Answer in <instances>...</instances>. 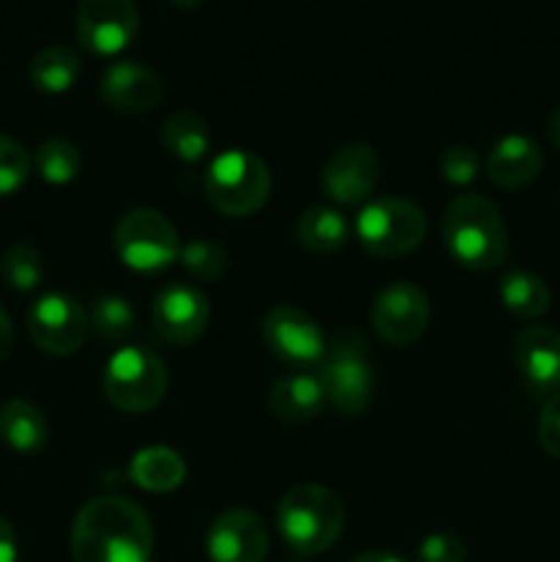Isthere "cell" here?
Wrapping results in <instances>:
<instances>
[{
	"mask_svg": "<svg viewBox=\"0 0 560 562\" xmlns=\"http://www.w3.org/2000/svg\"><path fill=\"white\" fill-rule=\"evenodd\" d=\"M77 42L93 55H119L141 31L135 0H80L75 16Z\"/></svg>",
	"mask_w": 560,
	"mask_h": 562,
	"instance_id": "cell-9",
	"label": "cell"
},
{
	"mask_svg": "<svg viewBox=\"0 0 560 562\" xmlns=\"http://www.w3.org/2000/svg\"><path fill=\"white\" fill-rule=\"evenodd\" d=\"M316 376L327 401L340 415H362L373 398V368L366 338L355 329L340 333L333 344H327Z\"/></svg>",
	"mask_w": 560,
	"mask_h": 562,
	"instance_id": "cell-5",
	"label": "cell"
},
{
	"mask_svg": "<svg viewBox=\"0 0 560 562\" xmlns=\"http://www.w3.org/2000/svg\"><path fill=\"white\" fill-rule=\"evenodd\" d=\"M547 135H549V140H552V146L560 151V108H555V113L549 115Z\"/></svg>",
	"mask_w": 560,
	"mask_h": 562,
	"instance_id": "cell-37",
	"label": "cell"
},
{
	"mask_svg": "<svg viewBox=\"0 0 560 562\" xmlns=\"http://www.w3.org/2000/svg\"><path fill=\"white\" fill-rule=\"evenodd\" d=\"M357 239L371 256L401 258L417 250L426 239L428 220L417 203L406 198H377L357 214Z\"/></svg>",
	"mask_w": 560,
	"mask_h": 562,
	"instance_id": "cell-6",
	"label": "cell"
},
{
	"mask_svg": "<svg viewBox=\"0 0 560 562\" xmlns=\"http://www.w3.org/2000/svg\"><path fill=\"white\" fill-rule=\"evenodd\" d=\"M11 349H14V327H11L9 313L0 307V360H5Z\"/></svg>",
	"mask_w": 560,
	"mask_h": 562,
	"instance_id": "cell-35",
	"label": "cell"
},
{
	"mask_svg": "<svg viewBox=\"0 0 560 562\" xmlns=\"http://www.w3.org/2000/svg\"><path fill=\"white\" fill-rule=\"evenodd\" d=\"M163 146L181 162H201L212 148L206 121L192 110H176L163 124Z\"/></svg>",
	"mask_w": 560,
	"mask_h": 562,
	"instance_id": "cell-22",
	"label": "cell"
},
{
	"mask_svg": "<svg viewBox=\"0 0 560 562\" xmlns=\"http://www.w3.org/2000/svg\"><path fill=\"white\" fill-rule=\"evenodd\" d=\"M152 324L159 340L170 346L195 344L209 324V300L198 289L173 283L157 294L152 305Z\"/></svg>",
	"mask_w": 560,
	"mask_h": 562,
	"instance_id": "cell-14",
	"label": "cell"
},
{
	"mask_svg": "<svg viewBox=\"0 0 560 562\" xmlns=\"http://www.w3.org/2000/svg\"><path fill=\"white\" fill-rule=\"evenodd\" d=\"M91 327L108 344H119L135 329L137 313L135 305L124 296H99L91 307Z\"/></svg>",
	"mask_w": 560,
	"mask_h": 562,
	"instance_id": "cell-27",
	"label": "cell"
},
{
	"mask_svg": "<svg viewBox=\"0 0 560 562\" xmlns=\"http://www.w3.org/2000/svg\"><path fill=\"white\" fill-rule=\"evenodd\" d=\"M538 442L552 459H560V390L544 404L538 417Z\"/></svg>",
	"mask_w": 560,
	"mask_h": 562,
	"instance_id": "cell-33",
	"label": "cell"
},
{
	"mask_svg": "<svg viewBox=\"0 0 560 562\" xmlns=\"http://www.w3.org/2000/svg\"><path fill=\"white\" fill-rule=\"evenodd\" d=\"M104 398L126 415L154 409L168 390V368L154 351L141 346L119 349L104 366Z\"/></svg>",
	"mask_w": 560,
	"mask_h": 562,
	"instance_id": "cell-7",
	"label": "cell"
},
{
	"mask_svg": "<svg viewBox=\"0 0 560 562\" xmlns=\"http://www.w3.org/2000/svg\"><path fill=\"white\" fill-rule=\"evenodd\" d=\"M439 170L453 187H467L481 173V157L470 146H450L439 157Z\"/></svg>",
	"mask_w": 560,
	"mask_h": 562,
	"instance_id": "cell-31",
	"label": "cell"
},
{
	"mask_svg": "<svg viewBox=\"0 0 560 562\" xmlns=\"http://www.w3.org/2000/svg\"><path fill=\"white\" fill-rule=\"evenodd\" d=\"M163 93L159 75L141 60H115L99 77V97L119 113H148L163 102Z\"/></svg>",
	"mask_w": 560,
	"mask_h": 562,
	"instance_id": "cell-16",
	"label": "cell"
},
{
	"mask_svg": "<svg viewBox=\"0 0 560 562\" xmlns=\"http://www.w3.org/2000/svg\"><path fill=\"white\" fill-rule=\"evenodd\" d=\"M322 382L316 373H289L278 379L269 393V409L283 423H307L324 409Z\"/></svg>",
	"mask_w": 560,
	"mask_h": 562,
	"instance_id": "cell-19",
	"label": "cell"
},
{
	"mask_svg": "<svg viewBox=\"0 0 560 562\" xmlns=\"http://www.w3.org/2000/svg\"><path fill=\"white\" fill-rule=\"evenodd\" d=\"M27 333L33 344L49 357H69L88 335V316L80 302L69 294H44L27 311Z\"/></svg>",
	"mask_w": 560,
	"mask_h": 562,
	"instance_id": "cell-10",
	"label": "cell"
},
{
	"mask_svg": "<svg viewBox=\"0 0 560 562\" xmlns=\"http://www.w3.org/2000/svg\"><path fill=\"white\" fill-rule=\"evenodd\" d=\"M379 181V157L366 143H346L329 154L322 170V190L338 206H362Z\"/></svg>",
	"mask_w": 560,
	"mask_h": 562,
	"instance_id": "cell-13",
	"label": "cell"
},
{
	"mask_svg": "<svg viewBox=\"0 0 560 562\" xmlns=\"http://www.w3.org/2000/svg\"><path fill=\"white\" fill-rule=\"evenodd\" d=\"M351 562H406V560L393 552H366V554H357Z\"/></svg>",
	"mask_w": 560,
	"mask_h": 562,
	"instance_id": "cell-36",
	"label": "cell"
},
{
	"mask_svg": "<svg viewBox=\"0 0 560 562\" xmlns=\"http://www.w3.org/2000/svg\"><path fill=\"white\" fill-rule=\"evenodd\" d=\"M467 549L464 543L448 532H437V536L423 538L417 547V562H464Z\"/></svg>",
	"mask_w": 560,
	"mask_h": 562,
	"instance_id": "cell-32",
	"label": "cell"
},
{
	"mask_svg": "<svg viewBox=\"0 0 560 562\" xmlns=\"http://www.w3.org/2000/svg\"><path fill=\"white\" fill-rule=\"evenodd\" d=\"M181 267L187 269V274H192L201 283H214L225 274L228 269V256H225L223 247L217 241L209 239H192L187 245H181L179 250Z\"/></svg>",
	"mask_w": 560,
	"mask_h": 562,
	"instance_id": "cell-28",
	"label": "cell"
},
{
	"mask_svg": "<svg viewBox=\"0 0 560 562\" xmlns=\"http://www.w3.org/2000/svg\"><path fill=\"white\" fill-rule=\"evenodd\" d=\"M33 162H36L38 176L47 184H69L80 176L82 154L75 143L64 140V137H49L36 148Z\"/></svg>",
	"mask_w": 560,
	"mask_h": 562,
	"instance_id": "cell-26",
	"label": "cell"
},
{
	"mask_svg": "<svg viewBox=\"0 0 560 562\" xmlns=\"http://www.w3.org/2000/svg\"><path fill=\"white\" fill-rule=\"evenodd\" d=\"M346 510L338 494L318 483L289 488L278 505V530L300 554H322L340 538Z\"/></svg>",
	"mask_w": 560,
	"mask_h": 562,
	"instance_id": "cell-3",
	"label": "cell"
},
{
	"mask_svg": "<svg viewBox=\"0 0 560 562\" xmlns=\"http://www.w3.org/2000/svg\"><path fill=\"white\" fill-rule=\"evenodd\" d=\"M113 247L135 272H159L179 258V234L165 214L154 209H132L113 231Z\"/></svg>",
	"mask_w": 560,
	"mask_h": 562,
	"instance_id": "cell-8",
	"label": "cell"
},
{
	"mask_svg": "<svg viewBox=\"0 0 560 562\" xmlns=\"http://www.w3.org/2000/svg\"><path fill=\"white\" fill-rule=\"evenodd\" d=\"M31 176V157L25 148L11 137L0 135V198L22 190Z\"/></svg>",
	"mask_w": 560,
	"mask_h": 562,
	"instance_id": "cell-30",
	"label": "cell"
},
{
	"mask_svg": "<svg viewBox=\"0 0 560 562\" xmlns=\"http://www.w3.org/2000/svg\"><path fill=\"white\" fill-rule=\"evenodd\" d=\"M0 272H3V280L14 291H33L38 289L44 278V263L42 256H38L36 247L31 245H11L5 250L3 261H0Z\"/></svg>",
	"mask_w": 560,
	"mask_h": 562,
	"instance_id": "cell-29",
	"label": "cell"
},
{
	"mask_svg": "<svg viewBox=\"0 0 560 562\" xmlns=\"http://www.w3.org/2000/svg\"><path fill=\"white\" fill-rule=\"evenodd\" d=\"M152 519L137 503L115 494L93 497L71 525L75 562H152Z\"/></svg>",
	"mask_w": 560,
	"mask_h": 562,
	"instance_id": "cell-1",
	"label": "cell"
},
{
	"mask_svg": "<svg viewBox=\"0 0 560 562\" xmlns=\"http://www.w3.org/2000/svg\"><path fill=\"white\" fill-rule=\"evenodd\" d=\"M544 168V154L536 140L525 135H505L494 143L486 159V173L503 190H522L533 184Z\"/></svg>",
	"mask_w": 560,
	"mask_h": 562,
	"instance_id": "cell-18",
	"label": "cell"
},
{
	"mask_svg": "<svg viewBox=\"0 0 560 562\" xmlns=\"http://www.w3.org/2000/svg\"><path fill=\"white\" fill-rule=\"evenodd\" d=\"M187 464L176 450L154 445V448H143L132 456L130 461V481L137 488L152 494H168L184 483Z\"/></svg>",
	"mask_w": 560,
	"mask_h": 562,
	"instance_id": "cell-20",
	"label": "cell"
},
{
	"mask_svg": "<svg viewBox=\"0 0 560 562\" xmlns=\"http://www.w3.org/2000/svg\"><path fill=\"white\" fill-rule=\"evenodd\" d=\"M212 562H264L269 552L267 525L247 508H231L212 521L206 536Z\"/></svg>",
	"mask_w": 560,
	"mask_h": 562,
	"instance_id": "cell-15",
	"label": "cell"
},
{
	"mask_svg": "<svg viewBox=\"0 0 560 562\" xmlns=\"http://www.w3.org/2000/svg\"><path fill=\"white\" fill-rule=\"evenodd\" d=\"M47 420H44L42 409L33 406L31 401H5L0 406V439L9 445L14 453L33 456L47 445Z\"/></svg>",
	"mask_w": 560,
	"mask_h": 562,
	"instance_id": "cell-21",
	"label": "cell"
},
{
	"mask_svg": "<svg viewBox=\"0 0 560 562\" xmlns=\"http://www.w3.org/2000/svg\"><path fill=\"white\" fill-rule=\"evenodd\" d=\"M443 241L456 263L475 272H492L508 258V228L489 198L464 192L443 214Z\"/></svg>",
	"mask_w": 560,
	"mask_h": 562,
	"instance_id": "cell-2",
	"label": "cell"
},
{
	"mask_svg": "<svg viewBox=\"0 0 560 562\" xmlns=\"http://www.w3.org/2000/svg\"><path fill=\"white\" fill-rule=\"evenodd\" d=\"M500 300H503L505 311L514 313L516 318H538L549 311V302H552V291L544 283L538 274L522 272V269H514V272L503 274L500 280Z\"/></svg>",
	"mask_w": 560,
	"mask_h": 562,
	"instance_id": "cell-24",
	"label": "cell"
},
{
	"mask_svg": "<svg viewBox=\"0 0 560 562\" xmlns=\"http://www.w3.org/2000/svg\"><path fill=\"white\" fill-rule=\"evenodd\" d=\"M80 69L82 60L71 47H47L33 55L27 77L38 91L66 93L80 77Z\"/></svg>",
	"mask_w": 560,
	"mask_h": 562,
	"instance_id": "cell-25",
	"label": "cell"
},
{
	"mask_svg": "<svg viewBox=\"0 0 560 562\" xmlns=\"http://www.w3.org/2000/svg\"><path fill=\"white\" fill-rule=\"evenodd\" d=\"M428 318H432V305L426 291L406 280L390 283L371 307L373 333L390 346L415 344L426 333Z\"/></svg>",
	"mask_w": 560,
	"mask_h": 562,
	"instance_id": "cell-11",
	"label": "cell"
},
{
	"mask_svg": "<svg viewBox=\"0 0 560 562\" xmlns=\"http://www.w3.org/2000/svg\"><path fill=\"white\" fill-rule=\"evenodd\" d=\"M16 554H20L16 530L11 527L9 519L0 516V562H16Z\"/></svg>",
	"mask_w": 560,
	"mask_h": 562,
	"instance_id": "cell-34",
	"label": "cell"
},
{
	"mask_svg": "<svg viewBox=\"0 0 560 562\" xmlns=\"http://www.w3.org/2000/svg\"><path fill=\"white\" fill-rule=\"evenodd\" d=\"M170 3L179 5V9H184V11H192V9H201L206 0H170Z\"/></svg>",
	"mask_w": 560,
	"mask_h": 562,
	"instance_id": "cell-38",
	"label": "cell"
},
{
	"mask_svg": "<svg viewBox=\"0 0 560 562\" xmlns=\"http://www.w3.org/2000/svg\"><path fill=\"white\" fill-rule=\"evenodd\" d=\"M514 360L530 395H555L560 390V333L533 324L514 338Z\"/></svg>",
	"mask_w": 560,
	"mask_h": 562,
	"instance_id": "cell-17",
	"label": "cell"
},
{
	"mask_svg": "<svg viewBox=\"0 0 560 562\" xmlns=\"http://www.w3.org/2000/svg\"><path fill=\"white\" fill-rule=\"evenodd\" d=\"M209 203L228 217H250L272 192V173L267 162L245 148L217 154L203 181Z\"/></svg>",
	"mask_w": 560,
	"mask_h": 562,
	"instance_id": "cell-4",
	"label": "cell"
},
{
	"mask_svg": "<svg viewBox=\"0 0 560 562\" xmlns=\"http://www.w3.org/2000/svg\"><path fill=\"white\" fill-rule=\"evenodd\" d=\"M296 239H300V245L305 250L316 252V256H327V252L340 250L346 245V239H349V223L335 209L311 206L296 220Z\"/></svg>",
	"mask_w": 560,
	"mask_h": 562,
	"instance_id": "cell-23",
	"label": "cell"
},
{
	"mask_svg": "<svg viewBox=\"0 0 560 562\" xmlns=\"http://www.w3.org/2000/svg\"><path fill=\"white\" fill-rule=\"evenodd\" d=\"M261 335L269 351L294 368H318V362L324 360V351H327V338H324L322 327L300 307H272L264 316Z\"/></svg>",
	"mask_w": 560,
	"mask_h": 562,
	"instance_id": "cell-12",
	"label": "cell"
}]
</instances>
